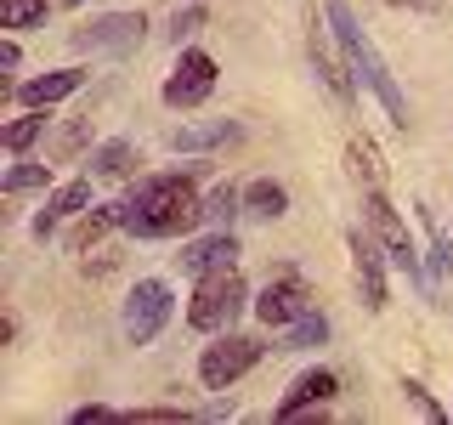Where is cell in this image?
Wrapping results in <instances>:
<instances>
[{"mask_svg": "<svg viewBox=\"0 0 453 425\" xmlns=\"http://www.w3.org/2000/svg\"><path fill=\"white\" fill-rule=\"evenodd\" d=\"M85 420H113V408H103V403H85V408H74V425H85Z\"/></svg>", "mask_w": 453, "mask_h": 425, "instance_id": "obj_30", "label": "cell"}, {"mask_svg": "<svg viewBox=\"0 0 453 425\" xmlns=\"http://www.w3.org/2000/svg\"><path fill=\"white\" fill-rule=\"evenodd\" d=\"M165 323H170V283H159V278L131 283V301H125V335H131V346H148Z\"/></svg>", "mask_w": 453, "mask_h": 425, "instance_id": "obj_6", "label": "cell"}, {"mask_svg": "<svg viewBox=\"0 0 453 425\" xmlns=\"http://www.w3.org/2000/svg\"><path fill=\"white\" fill-rule=\"evenodd\" d=\"M363 205H368V227L380 233V244H386V255H391L396 267H403L408 278H419V250H414V238H408V227L396 221L391 198H386V193H363Z\"/></svg>", "mask_w": 453, "mask_h": 425, "instance_id": "obj_8", "label": "cell"}, {"mask_svg": "<svg viewBox=\"0 0 453 425\" xmlns=\"http://www.w3.org/2000/svg\"><path fill=\"white\" fill-rule=\"evenodd\" d=\"M80 85H85V68H51V74L28 80L18 97H23L28 108H51V103H63V97H74Z\"/></svg>", "mask_w": 453, "mask_h": 425, "instance_id": "obj_16", "label": "cell"}, {"mask_svg": "<svg viewBox=\"0 0 453 425\" xmlns=\"http://www.w3.org/2000/svg\"><path fill=\"white\" fill-rule=\"evenodd\" d=\"M340 391V380L329 375V368H311V375H301L289 391H283V403H278V420H301L306 408H318V403H329V397Z\"/></svg>", "mask_w": 453, "mask_h": 425, "instance_id": "obj_12", "label": "cell"}, {"mask_svg": "<svg viewBox=\"0 0 453 425\" xmlns=\"http://www.w3.org/2000/svg\"><path fill=\"white\" fill-rule=\"evenodd\" d=\"M204 221V198L193 193V176L188 170H170V176H148L136 182L131 198L119 205V227L131 238H176L188 233V227Z\"/></svg>", "mask_w": 453, "mask_h": 425, "instance_id": "obj_1", "label": "cell"}, {"mask_svg": "<svg viewBox=\"0 0 453 425\" xmlns=\"http://www.w3.org/2000/svg\"><path fill=\"white\" fill-rule=\"evenodd\" d=\"M329 340V323L318 318V312H306V318L289 323V340H283V352H306V346H323Z\"/></svg>", "mask_w": 453, "mask_h": 425, "instance_id": "obj_22", "label": "cell"}, {"mask_svg": "<svg viewBox=\"0 0 453 425\" xmlns=\"http://www.w3.org/2000/svg\"><path fill=\"white\" fill-rule=\"evenodd\" d=\"M255 363H261V340L221 329V340H216V346H204V358H198V380H204L210 391H226V386H238Z\"/></svg>", "mask_w": 453, "mask_h": 425, "instance_id": "obj_4", "label": "cell"}, {"mask_svg": "<svg viewBox=\"0 0 453 425\" xmlns=\"http://www.w3.org/2000/svg\"><path fill=\"white\" fill-rule=\"evenodd\" d=\"M233 205H238V193H233V188H226V182H221V188H216V193L204 198V221H210V227L233 221Z\"/></svg>", "mask_w": 453, "mask_h": 425, "instance_id": "obj_27", "label": "cell"}, {"mask_svg": "<svg viewBox=\"0 0 453 425\" xmlns=\"http://www.w3.org/2000/svg\"><path fill=\"white\" fill-rule=\"evenodd\" d=\"M85 142H91V120H68L63 131H57V142H51V159H74Z\"/></svg>", "mask_w": 453, "mask_h": 425, "instance_id": "obj_24", "label": "cell"}, {"mask_svg": "<svg viewBox=\"0 0 453 425\" xmlns=\"http://www.w3.org/2000/svg\"><path fill=\"white\" fill-rule=\"evenodd\" d=\"M346 159H351V182H363V193H386V159H380V148L368 136L351 142Z\"/></svg>", "mask_w": 453, "mask_h": 425, "instance_id": "obj_17", "label": "cell"}, {"mask_svg": "<svg viewBox=\"0 0 453 425\" xmlns=\"http://www.w3.org/2000/svg\"><path fill=\"white\" fill-rule=\"evenodd\" d=\"M244 125L238 120H210V125H176L170 131V148L176 153H204V148H221V142H238Z\"/></svg>", "mask_w": 453, "mask_h": 425, "instance_id": "obj_13", "label": "cell"}, {"mask_svg": "<svg viewBox=\"0 0 453 425\" xmlns=\"http://www.w3.org/2000/svg\"><path fill=\"white\" fill-rule=\"evenodd\" d=\"M23 63V57H18V46H12V40H6V46H0V68H6V74H12V68H18Z\"/></svg>", "mask_w": 453, "mask_h": 425, "instance_id": "obj_31", "label": "cell"}, {"mask_svg": "<svg viewBox=\"0 0 453 425\" xmlns=\"http://www.w3.org/2000/svg\"><path fill=\"white\" fill-rule=\"evenodd\" d=\"M351 267H357V283H363V306L368 312H380L391 301V290H386V267H380V255H386V244H374V238L368 233H357V227H351Z\"/></svg>", "mask_w": 453, "mask_h": 425, "instance_id": "obj_10", "label": "cell"}, {"mask_svg": "<svg viewBox=\"0 0 453 425\" xmlns=\"http://www.w3.org/2000/svg\"><path fill=\"white\" fill-rule=\"evenodd\" d=\"M113 227H119V205H103V210H91V216H80L74 221V233H68V250H91L96 238H108Z\"/></svg>", "mask_w": 453, "mask_h": 425, "instance_id": "obj_20", "label": "cell"}, {"mask_svg": "<svg viewBox=\"0 0 453 425\" xmlns=\"http://www.w3.org/2000/svg\"><path fill=\"white\" fill-rule=\"evenodd\" d=\"M142 35H148V18H142V12H103V18L80 23L68 40H74V51H113V57H125V51L142 46Z\"/></svg>", "mask_w": 453, "mask_h": 425, "instance_id": "obj_5", "label": "cell"}, {"mask_svg": "<svg viewBox=\"0 0 453 425\" xmlns=\"http://www.w3.org/2000/svg\"><path fill=\"white\" fill-rule=\"evenodd\" d=\"M91 205V182H63V188H57L51 198H46V210H40L35 216V238H51V227L63 221V216H80V210Z\"/></svg>", "mask_w": 453, "mask_h": 425, "instance_id": "obj_14", "label": "cell"}, {"mask_svg": "<svg viewBox=\"0 0 453 425\" xmlns=\"http://www.w3.org/2000/svg\"><path fill=\"white\" fill-rule=\"evenodd\" d=\"M403 391H408V403H414V408H419V414H425V420H448V408H442V403H436V397H431V391H425V386H419V380H403Z\"/></svg>", "mask_w": 453, "mask_h": 425, "instance_id": "obj_28", "label": "cell"}, {"mask_svg": "<svg viewBox=\"0 0 453 425\" xmlns=\"http://www.w3.org/2000/svg\"><path fill=\"white\" fill-rule=\"evenodd\" d=\"M51 6H80V0H51Z\"/></svg>", "mask_w": 453, "mask_h": 425, "instance_id": "obj_33", "label": "cell"}, {"mask_svg": "<svg viewBox=\"0 0 453 425\" xmlns=\"http://www.w3.org/2000/svg\"><path fill=\"white\" fill-rule=\"evenodd\" d=\"M329 28H334V40H340V57H346V68L357 74L368 91H374V103L391 113V125L403 131L408 125V97H403V85L391 80V68H386V57L374 51V40H368V28L357 23V12H351V0H329Z\"/></svg>", "mask_w": 453, "mask_h": 425, "instance_id": "obj_2", "label": "cell"}, {"mask_svg": "<svg viewBox=\"0 0 453 425\" xmlns=\"http://www.w3.org/2000/svg\"><path fill=\"white\" fill-rule=\"evenodd\" d=\"M46 182H51V165H18V170H6V182H0V188H6V198L12 193H28V188H46Z\"/></svg>", "mask_w": 453, "mask_h": 425, "instance_id": "obj_25", "label": "cell"}, {"mask_svg": "<svg viewBox=\"0 0 453 425\" xmlns=\"http://www.w3.org/2000/svg\"><path fill=\"white\" fill-rule=\"evenodd\" d=\"M40 131H46V113H28V120H12L6 125V136H0V142H6V153H23V148H35V142H40Z\"/></svg>", "mask_w": 453, "mask_h": 425, "instance_id": "obj_23", "label": "cell"}, {"mask_svg": "<svg viewBox=\"0 0 453 425\" xmlns=\"http://www.w3.org/2000/svg\"><path fill=\"white\" fill-rule=\"evenodd\" d=\"M323 18H329V12H323ZM323 18H318V12H306V46H311V63H318V74H323V85H329L334 97H351V68H346V57L329 51V35H334V28H323Z\"/></svg>", "mask_w": 453, "mask_h": 425, "instance_id": "obj_11", "label": "cell"}, {"mask_svg": "<svg viewBox=\"0 0 453 425\" xmlns=\"http://www.w3.org/2000/svg\"><path fill=\"white\" fill-rule=\"evenodd\" d=\"M311 312V290L295 273H283V278H273L261 290V301H255V318L266 323V329H278V323H295V318H306Z\"/></svg>", "mask_w": 453, "mask_h": 425, "instance_id": "obj_9", "label": "cell"}, {"mask_svg": "<svg viewBox=\"0 0 453 425\" xmlns=\"http://www.w3.org/2000/svg\"><path fill=\"white\" fill-rule=\"evenodd\" d=\"M244 205H250V216L255 221H278L283 216V210H289V193H283L278 188V182H250V188H244Z\"/></svg>", "mask_w": 453, "mask_h": 425, "instance_id": "obj_19", "label": "cell"}, {"mask_svg": "<svg viewBox=\"0 0 453 425\" xmlns=\"http://www.w3.org/2000/svg\"><path fill=\"white\" fill-rule=\"evenodd\" d=\"M51 12V0H0V23L6 28H40Z\"/></svg>", "mask_w": 453, "mask_h": 425, "instance_id": "obj_21", "label": "cell"}, {"mask_svg": "<svg viewBox=\"0 0 453 425\" xmlns=\"http://www.w3.org/2000/svg\"><path fill=\"white\" fill-rule=\"evenodd\" d=\"M96 176L103 182H125V176H136V165H142V153L131 148V142L125 136H113V142H103V148H96Z\"/></svg>", "mask_w": 453, "mask_h": 425, "instance_id": "obj_18", "label": "cell"}, {"mask_svg": "<svg viewBox=\"0 0 453 425\" xmlns=\"http://www.w3.org/2000/svg\"><path fill=\"white\" fill-rule=\"evenodd\" d=\"M233 255H238V238L216 227L210 238H198V244L181 250V273H216V267H233Z\"/></svg>", "mask_w": 453, "mask_h": 425, "instance_id": "obj_15", "label": "cell"}, {"mask_svg": "<svg viewBox=\"0 0 453 425\" xmlns=\"http://www.w3.org/2000/svg\"><path fill=\"white\" fill-rule=\"evenodd\" d=\"M210 91H216V57L210 51H181L176 74L165 80V103L170 108H198Z\"/></svg>", "mask_w": 453, "mask_h": 425, "instance_id": "obj_7", "label": "cell"}, {"mask_svg": "<svg viewBox=\"0 0 453 425\" xmlns=\"http://www.w3.org/2000/svg\"><path fill=\"white\" fill-rule=\"evenodd\" d=\"M131 420H159L165 425V420H188V408H165V403L159 408H131Z\"/></svg>", "mask_w": 453, "mask_h": 425, "instance_id": "obj_29", "label": "cell"}, {"mask_svg": "<svg viewBox=\"0 0 453 425\" xmlns=\"http://www.w3.org/2000/svg\"><path fill=\"white\" fill-rule=\"evenodd\" d=\"M238 312H244V278H238V267L198 273V290H193V306H188V323H193V329L221 335Z\"/></svg>", "mask_w": 453, "mask_h": 425, "instance_id": "obj_3", "label": "cell"}, {"mask_svg": "<svg viewBox=\"0 0 453 425\" xmlns=\"http://www.w3.org/2000/svg\"><path fill=\"white\" fill-rule=\"evenodd\" d=\"M204 23H210V12H204V6H181L176 18H170V40H193Z\"/></svg>", "mask_w": 453, "mask_h": 425, "instance_id": "obj_26", "label": "cell"}, {"mask_svg": "<svg viewBox=\"0 0 453 425\" xmlns=\"http://www.w3.org/2000/svg\"><path fill=\"white\" fill-rule=\"evenodd\" d=\"M391 6H419V12H436L442 0H391Z\"/></svg>", "mask_w": 453, "mask_h": 425, "instance_id": "obj_32", "label": "cell"}]
</instances>
